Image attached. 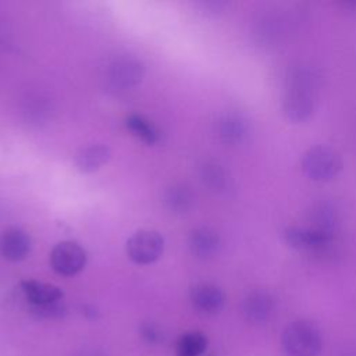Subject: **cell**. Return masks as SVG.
Masks as SVG:
<instances>
[{
	"label": "cell",
	"mask_w": 356,
	"mask_h": 356,
	"mask_svg": "<svg viewBox=\"0 0 356 356\" xmlns=\"http://www.w3.org/2000/svg\"><path fill=\"white\" fill-rule=\"evenodd\" d=\"M207 348V337L199 331H191L179 337L175 353L177 356H200Z\"/></svg>",
	"instance_id": "obj_20"
},
{
	"label": "cell",
	"mask_w": 356,
	"mask_h": 356,
	"mask_svg": "<svg viewBox=\"0 0 356 356\" xmlns=\"http://www.w3.org/2000/svg\"><path fill=\"white\" fill-rule=\"evenodd\" d=\"M111 156L110 147L103 143H93L79 149L75 156V165L81 172H93L104 165Z\"/></svg>",
	"instance_id": "obj_16"
},
{
	"label": "cell",
	"mask_w": 356,
	"mask_h": 356,
	"mask_svg": "<svg viewBox=\"0 0 356 356\" xmlns=\"http://www.w3.org/2000/svg\"><path fill=\"white\" fill-rule=\"evenodd\" d=\"M249 132V122L241 113L228 111L217 121V134L225 143H238Z\"/></svg>",
	"instance_id": "obj_13"
},
{
	"label": "cell",
	"mask_w": 356,
	"mask_h": 356,
	"mask_svg": "<svg viewBox=\"0 0 356 356\" xmlns=\"http://www.w3.org/2000/svg\"><path fill=\"white\" fill-rule=\"evenodd\" d=\"M286 83L288 89H299L314 93L320 83V72L310 63L298 61L288 68Z\"/></svg>",
	"instance_id": "obj_11"
},
{
	"label": "cell",
	"mask_w": 356,
	"mask_h": 356,
	"mask_svg": "<svg viewBox=\"0 0 356 356\" xmlns=\"http://www.w3.org/2000/svg\"><path fill=\"white\" fill-rule=\"evenodd\" d=\"M192 305L203 313L213 314L222 309L225 303V295L222 289L211 282H199L191 288Z\"/></svg>",
	"instance_id": "obj_9"
},
{
	"label": "cell",
	"mask_w": 356,
	"mask_h": 356,
	"mask_svg": "<svg viewBox=\"0 0 356 356\" xmlns=\"http://www.w3.org/2000/svg\"><path fill=\"white\" fill-rule=\"evenodd\" d=\"M310 218L313 221V227L320 228L323 231L332 232V228L338 224L339 213L332 203L327 200H321L312 207Z\"/></svg>",
	"instance_id": "obj_18"
},
{
	"label": "cell",
	"mask_w": 356,
	"mask_h": 356,
	"mask_svg": "<svg viewBox=\"0 0 356 356\" xmlns=\"http://www.w3.org/2000/svg\"><path fill=\"white\" fill-rule=\"evenodd\" d=\"M200 177L204 185L218 193H228L234 188V179L229 171L217 160H207L200 167Z\"/></svg>",
	"instance_id": "obj_12"
},
{
	"label": "cell",
	"mask_w": 356,
	"mask_h": 356,
	"mask_svg": "<svg viewBox=\"0 0 356 356\" xmlns=\"http://www.w3.org/2000/svg\"><path fill=\"white\" fill-rule=\"evenodd\" d=\"M145 76V65L132 56L117 57L107 70V79L113 88L127 90L140 83Z\"/></svg>",
	"instance_id": "obj_5"
},
{
	"label": "cell",
	"mask_w": 356,
	"mask_h": 356,
	"mask_svg": "<svg viewBox=\"0 0 356 356\" xmlns=\"http://www.w3.org/2000/svg\"><path fill=\"white\" fill-rule=\"evenodd\" d=\"M50 264L60 275H75L86 264V250L76 242L63 241L53 248L50 253Z\"/></svg>",
	"instance_id": "obj_4"
},
{
	"label": "cell",
	"mask_w": 356,
	"mask_h": 356,
	"mask_svg": "<svg viewBox=\"0 0 356 356\" xmlns=\"http://www.w3.org/2000/svg\"><path fill=\"white\" fill-rule=\"evenodd\" d=\"M275 307L274 296L266 289H253L242 300V313L253 324L264 323L270 318Z\"/></svg>",
	"instance_id": "obj_7"
},
{
	"label": "cell",
	"mask_w": 356,
	"mask_h": 356,
	"mask_svg": "<svg viewBox=\"0 0 356 356\" xmlns=\"http://www.w3.org/2000/svg\"><path fill=\"white\" fill-rule=\"evenodd\" d=\"M125 250L128 257L138 264H150L156 261L164 250L163 236L153 229H140L127 241Z\"/></svg>",
	"instance_id": "obj_3"
},
{
	"label": "cell",
	"mask_w": 356,
	"mask_h": 356,
	"mask_svg": "<svg viewBox=\"0 0 356 356\" xmlns=\"http://www.w3.org/2000/svg\"><path fill=\"white\" fill-rule=\"evenodd\" d=\"M220 245L221 239L218 232L210 227H199L191 232L189 249L196 257H211L216 254Z\"/></svg>",
	"instance_id": "obj_14"
},
{
	"label": "cell",
	"mask_w": 356,
	"mask_h": 356,
	"mask_svg": "<svg viewBox=\"0 0 356 356\" xmlns=\"http://www.w3.org/2000/svg\"><path fill=\"white\" fill-rule=\"evenodd\" d=\"M316 108V96L313 92L286 89L282 99L284 114L293 121H303L309 118Z\"/></svg>",
	"instance_id": "obj_8"
},
{
	"label": "cell",
	"mask_w": 356,
	"mask_h": 356,
	"mask_svg": "<svg viewBox=\"0 0 356 356\" xmlns=\"http://www.w3.org/2000/svg\"><path fill=\"white\" fill-rule=\"evenodd\" d=\"M32 313L40 318H60L65 316L67 309L65 305H63L61 302H54L49 305L32 306Z\"/></svg>",
	"instance_id": "obj_21"
},
{
	"label": "cell",
	"mask_w": 356,
	"mask_h": 356,
	"mask_svg": "<svg viewBox=\"0 0 356 356\" xmlns=\"http://www.w3.org/2000/svg\"><path fill=\"white\" fill-rule=\"evenodd\" d=\"M282 235L289 245L302 248V249H310V250L324 249L332 242V232L323 231L316 227L291 225L284 229Z\"/></svg>",
	"instance_id": "obj_6"
},
{
	"label": "cell",
	"mask_w": 356,
	"mask_h": 356,
	"mask_svg": "<svg viewBox=\"0 0 356 356\" xmlns=\"http://www.w3.org/2000/svg\"><path fill=\"white\" fill-rule=\"evenodd\" d=\"M21 289L32 306L60 302V299L63 298V291L58 286L35 280L22 281Z\"/></svg>",
	"instance_id": "obj_15"
},
{
	"label": "cell",
	"mask_w": 356,
	"mask_h": 356,
	"mask_svg": "<svg viewBox=\"0 0 356 356\" xmlns=\"http://www.w3.org/2000/svg\"><path fill=\"white\" fill-rule=\"evenodd\" d=\"M281 345L286 356H316L321 350L323 338L313 321L299 318L285 327Z\"/></svg>",
	"instance_id": "obj_1"
},
{
	"label": "cell",
	"mask_w": 356,
	"mask_h": 356,
	"mask_svg": "<svg viewBox=\"0 0 356 356\" xmlns=\"http://www.w3.org/2000/svg\"><path fill=\"white\" fill-rule=\"evenodd\" d=\"M31 250L29 235L19 228H8L0 236V254L11 261H19Z\"/></svg>",
	"instance_id": "obj_10"
},
{
	"label": "cell",
	"mask_w": 356,
	"mask_h": 356,
	"mask_svg": "<svg viewBox=\"0 0 356 356\" xmlns=\"http://www.w3.org/2000/svg\"><path fill=\"white\" fill-rule=\"evenodd\" d=\"M163 203L170 211L175 214H181L188 211L192 207L193 193L191 188H188L186 185L175 184L164 191Z\"/></svg>",
	"instance_id": "obj_17"
},
{
	"label": "cell",
	"mask_w": 356,
	"mask_h": 356,
	"mask_svg": "<svg viewBox=\"0 0 356 356\" xmlns=\"http://www.w3.org/2000/svg\"><path fill=\"white\" fill-rule=\"evenodd\" d=\"M300 165L310 178L325 181L339 172L342 167V159L334 147L318 143L307 147L303 152L300 157Z\"/></svg>",
	"instance_id": "obj_2"
},
{
	"label": "cell",
	"mask_w": 356,
	"mask_h": 356,
	"mask_svg": "<svg viewBox=\"0 0 356 356\" xmlns=\"http://www.w3.org/2000/svg\"><path fill=\"white\" fill-rule=\"evenodd\" d=\"M142 337L149 342L160 341V331L152 323H146L142 325Z\"/></svg>",
	"instance_id": "obj_22"
},
{
	"label": "cell",
	"mask_w": 356,
	"mask_h": 356,
	"mask_svg": "<svg viewBox=\"0 0 356 356\" xmlns=\"http://www.w3.org/2000/svg\"><path fill=\"white\" fill-rule=\"evenodd\" d=\"M127 128L147 145H154L160 139L159 129L152 121L140 114H129L125 120Z\"/></svg>",
	"instance_id": "obj_19"
}]
</instances>
